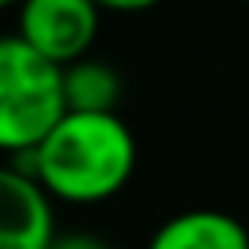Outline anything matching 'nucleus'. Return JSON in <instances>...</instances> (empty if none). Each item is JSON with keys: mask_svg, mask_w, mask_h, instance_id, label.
<instances>
[{"mask_svg": "<svg viewBox=\"0 0 249 249\" xmlns=\"http://www.w3.org/2000/svg\"><path fill=\"white\" fill-rule=\"evenodd\" d=\"M55 202L99 205L136 172V136L117 110H66L33 150L11 154Z\"/></svg>", "mask_w": 249, "mask_h": 249, "instance_id": "f257e3e1", "label": "nucleus"}, {"mask_svg": "<svg viewBox=\"0 0 249 249\" xmlns=\"http://www.w3.org/2000/svg\"><path fill=\"white\" fill-rule=\"evenodd\" d=\"M52 249H114L107 238H99V234H55Z\"/></svg>", "mask_w": 249, "mask_h": 249, "instance_id": "0eeeda50", "label": "nucleus"}, {"mask_svg": "<svg viewBox=\"0 0 249 249\" xmlns=\"http://www.w3.org/2000/svg\"><path fill=\"white\" fill-rule=\"evenodd\" d=\"M66 114L62 66L26 44L18 33L0 37V154L33 150Z\"/></svg>", "mask_w": 249, "mask_h": 249, "instance_id": "f03ea898", "label": "nucleus"}, {"mask_svg": "<svg viewBox=\"0 0 249 249\" xmlns=\"http://www.w3.org/2000/svg\"><path fill=\"white\" fill-rule=\"evenodd\" d=\"M121 73L103 59L81 55L62 66V95L66 110H117L121 103Z\"/></svg>", "mask_w": 249, "mask_h": 249, "instance_id": "423d86ee", "label": "nucleus"}, {"mask_svg": "<svg viewBox=\"0 0 249 249\" xmlns=\"http://www.w3.org/2000/svg\"><path fill=\"white\" fill-rule=\"evenodd\" d=\"M147 249H249V231L220 209H187L158 224Z\"/></svg>", "mask_w": 249, "mask_h": 249, "instance_id": "39448f33", "label": "nucleus"}, {"mask_svg": "<svg viewBox=\"0 0 249 249\" xmlns=\"http://www.w3.org/2000/svg\"><path fill=\"white\" fill-rule=\"evenodd\" d=\"M55 198L15 161L0 165V249H52Z\"/></svg>", "mask_w": 249, "mask_h": 249, "instance_id": "20e7f679", "label": "nucleus"}, {"mask_svg": "<svg viewBox=\"0 0 249 249\" xmlns=\"http://www.w3.org/2000/svg\"><path fill=\"white\" fill-rule=\"evenodd\" d=\"M103 11H117V15H136V11H150L161 0H95Z\"/></svg>", "mask_w": 249, "mask_h": 249, "instance_id": "6e6552de", "label": "nucleus"}, {"mask_svg": "<svg viewBox=\"0 0 249 249\" xmlns=\"http://www.w3.org/2000/svg\"><path fill=\"white\" fill-rule=\"evenodd\" d=\"M246 4H249V0H246Z\"/></svg>", "mask_w": 249, "mask_h": 249, "instance_id": "9d476101", "label": "nucleus"}, {"mask_svg": "<svg viewBox=\"0 0 249 249\" xmlns=\"http://www.w3.org/2000/svg\"><path fill=\"white\" fill-rule=\"evenodd\" d=\"M103 8L95 0H18V37L52 62L81 59L99 37Z\"/></svg>", "mask_w": 249, "mask_h": 249, "instance_id": "7ed1b4c3", "label": "nucleus"}, {"mask_svg": "<svg viewBox=\"0 0 249 249\" xmlns=\"http://www.w3.org/2000/svg\"><path fill=\"white\" fill-rule=\"evenodd\" d=\"M4 8H18V0H0V11Z\"/></svg>", "mask_w": 249, "mask_h": 249, "instance_id": "1a4fd4ad", "label": "nucleus"}]
</instances>
